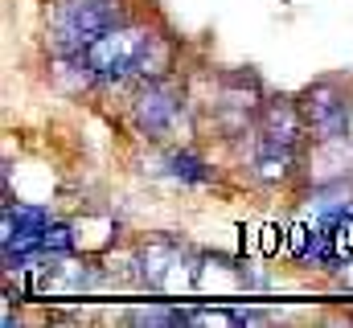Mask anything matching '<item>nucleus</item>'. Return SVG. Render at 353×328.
Listing matches in <instances>:
<instances>
[{"label":"nucleus","mask_w":353,"mask_h":328,"mask_svg":"<svg viewBox=\"0 0 353 328\" xmlns=\"http://www.w3.org/2000/svg\"><path fill=\"white\" fill-rule=\"evenodd\" d=\"M123 21L119 0H58L50 12V50L54 54H83L99 33Z\"/></svg>","instance_id":"nucleus-2"},{"label":"nucleus","mask_w":353,"mask_h":328,"mask_svg":"<svg viewBox=\"0 0 353 328\" xmlns=\"http://www.w3.org/2000/svg\"><path fill=\"white\" fill-rule=\"evenodd\" d=\"M41 250H46L50 258L70 254V250H74V230L62 226V222H50V230H46V238H41Z\"/></svg>","instance_id":"nucleus-9"},{"label":"nucleus","mask_w":353,"mask_h":328,"mask_svg":"<svg viewBox=\"0 0 353 328\" xmlns=\"http://www.w3.org/2000/svg\"><path fill=\"white\" fill-rule=\"evenodd\" d=\"M152 37L157 33L148 25L119 21V25H111L107 33H99L90 41L87 50H83V58H87V66L94 70V79L103 82V86H119V82H128V79L140 82V62H144Z\"/></svg>","instance_id":"nucleus-1"},{"label":"nucleus","mask_w":353,"mask_h":328,"mask_svg":"<svg viewBox=\"0 0 353 328\" xmlns=\"http://www.w3.org/2000/svg\"><path fill=\"white\" fill-rule=\"evenodd\" d=\"M296 168V148H283V144H271L259 140V152H255V176L275 185V181H288Z\"/></svg>","instance_id":"nucleus-7"},{"label":"nucleus","mask_w":353,"mask_h":328,"mask_svg":"<svg viewBox=\"0 0 353 328\" xmlns=\"http://www.w3.org/2000/svg\"><path fill=\"white\" fill-rule=\"evenodd\" d=\"M300 136H308L300 103H292V99H275V103H267L263 111H259V140L283 144V148H296Z\"/></svg>","instance_id":"nucleus-5"},{"label":"nucleus","mask_w":353,"mask_h":328,"mask_svg":"<svg viewBox=\"0 0 353 328\" xmlns=\"http://www.w3.org/2000/svg\"><path fill=\"white\" fill-rule=\"evenodd\" d=\"M176 263H181V246L169 243V238H152V243L140 246V279L148 287H165V279Z\"/></svg>","instance_id":"nucleus-6"},{"label":"nucleus","mask_w":353,"mask_h":328,"mask_svg":"<svg viewBox=\"0 0 353 328\" xmlns=\"http://www.w3.org/2000/svg\"><path fill=\"white\" fill-rule=\"evenodd\" d=\"M300 111H304V127H308V136H312L316 144H341V140H350L353 103H350V94H345L341 86L316 82V86L304 94Z\"/></svg>","instance_id":"nucleus-3"},{"label":"nucleus","mask_w":353,"mask_h":328,"mask_svg":"<svg viewBox=\"0 0 353 328\" xmlns=\"http://www.w3.org/2000/svg\"><path fill=\"white\" fill-rule=\"evenodd\" d=\"M165 168H169V176L185 181V185H210L218 176L210 164L201 161V156H193V152H169L165 156Z\"/></svg>","instance_id":"nucleus-8"},{"label":"nucleus","mask_w":353,"mask_h":328,"mask_svg":"<svg viewBox=\"0 0 353 328\" xmlns=\"http://www.w3.org/2000/svg\"><path fill=\"white\" fill-rule=\"evenodd\" d=\"M181 86L173 79H144L132 99V123L148 140H165L181 119Z\"/></svg>","instance_id":"nucleus-4"}]
</instances>
